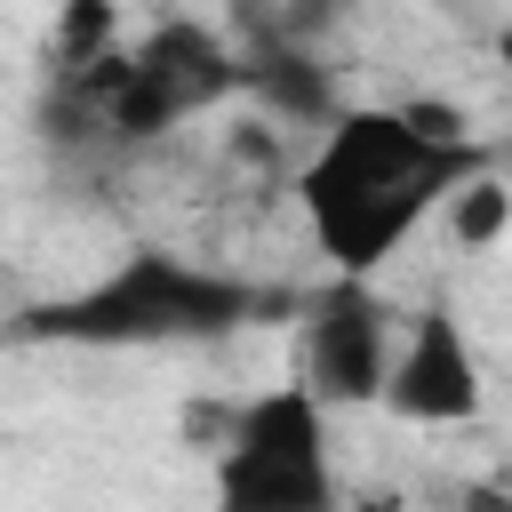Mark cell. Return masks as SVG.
<instances>
[{"mask_svg": "<svg viewBox=\"0 0 512 512\" xmlns=\"http://www.w3.org/2000/svg\"><path fill=\"white\" fill-rule=\"evenodd\" d=\"M296 288L280 280H248L224 264H192L176 248H136L112 272L24 304L8 320L16 344H80V352H136V344H224L240 328L288 320Z\"/></svg>", "mask_w": 512, "mask_h": 512, "instance_id": "2", "label": "cell"}, {"mask_svg": "<svg viewBox=\"0 0 512 512\" xmlns=\"http://www.w3.org/2000/svg\"><path fill=\"white\" fill-rule=\"evenodd\" d=\"M240 96H256L272 120H296V128H320L344 96H336V72L320 64V40H296L280 24H264L256 8H240Z\"/></svg>", "mask_w": 512, "mask_h": 512, "instance_id": "6", "label": "cell"}, {"mask_svg": "<svg viewBox=\"0 0 512 512\" xmlns=\"http://www.w3.org/2000/svg\"><path fill=\"white\" fill-rule=\"evenodd\" d=\"M296 384L336 416V408H376L384 360L400 336V312L376 296L368 272H336L328 288H296Z\"/></svg>", "mask_w": 512, "mask_h": 512, "instance_id": "4", "label": "cell"}, {"mask_svg": "<svg viewBox=\"0 0 512 512\" xmlns=\"http://www.w3.org/2000/svg\"><path fill=\"white\" fill-rule=\"evenodd\" d=\"M128 32H120V0H56V24H48V72L72 80L88 72L96 56H112Z\"/></svg>", "mask_w": 512, "mask_h": 512, "instance_id": "8", "label": "cell"}, {"mask_svg": "<svg viewBox=\"0 0 512 512\" xmlns=\"http://www.w3.org/2000/svg\"><path fill=\"white\" fill-rule=\"evenodd\" d=\"M440 224H448V240H456V248H472V256H480V248H496V240L512 232V184L480 160L472 176H456V184L440 192Z\"/></svg>", "mask_w": 512, "mask_h": 512, "instance_id": "7", "label": "cell"}, {"mask_svg": "<svg viewBox=\"0 0 512 512\" xmlns=\"http://www.w3.org/2000/svg\"><path fill=\"white\" fill-rule=\"evenodd\" d=\"M488 152L424 136L400 104H336L320 120V144L296 168V200L312 216V240L336 272H376L400 256V240L440 208L456 176H472Z\"/></svg>", "mask_w": 512, "mask_h": 512, "instance_id": "1", "label": "cell"}, {"mask_svg": "<svg viewBox=\"0 0 512 512\" xmlns=\"http://www.w3.org/2000/svg\"><path fill=\"white\" fill-rule=\"evenodd\" d=\"M496 64H504V72H512V16H504V24H496Z\"/></svg>", "mask_w": 512, "mask_h": 512, "instance_id": "10", "label": "cell"}, {"mask_svg": "<svg viewBox=\"0 0 512 512\" xmlns=\"http://www.w3.org/2000/svg\"><path fill=\"white\" fill-rule=\"evenodd\" d=\"M480 400H488V376H480V352H472L464 320L448 304L408 312L400 336H392L376 408H392L400 424H472Z\"/></svg>", "mask_w": 512, "mask_h": 512, "instance_id": "5", "label": "cell"}, {"mask_svg": "<svg viewBox=\"0 0 512 512\" xmlns=\"http://www.w3.org/2000/svg\"><path fill=\"white\" fill-rule=\"evenodd\" d=\"M400 112H408L424 136H440V144H464V112H456V104H400Z\"/></svg>", "mask_w": 512, "mask_h": 512, "instance_id": "9", "label": "cell"}, {"mask_svg": "<svg viewBox=\"0 0 512 512\" xmlns=\"http://www.w3.org/2000/svg\"><path fill=\"white\" fill-rule=\"evenodd\" d=\"M216 504L224 512H328V408L304 384H272L224 416L216 440Z\"/></svg>", "mask_w": 512, "mask_h": 512, "instance_id": "3", "label": "cell"}]
</instances>
